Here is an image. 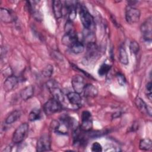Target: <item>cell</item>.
<instances>
[{"instance_id": "cell-1", "label": "cell", "mask_w": 152, "mask_h": 152, "mask_svg": "<svg viewBox=\"0 0 152 152\" xmlns=\"http://www.w3.org/2000/svg\"><path fill=\"white\" fill-rule=\"evenodd\" d=\"M29 125L27 123H23L20 125L14 131L12 141L15 144H18L24 141L28 134Z\"/></svg>"}, {"instance_id": "cell-2", "label": "cell", "mask_w": 152, "mask_h": 152, "mask_svg": "<svg viewBox=\"0 0 152 152\" xmlns=\"http://www.w3.org/2000/svg\"><path fill=\"white\" fill-rule=\"evenodd\" d=\"M141 16L140 11L133 7L128 5L125 8V19L126 22L129 24H133L139 21Z\"/></svg>"}, {"instance_id": "cell-3", "label": "cell", "mask_w": 152, "mask_h": 152, "mask_svg": "<svg viewBox=\"0 0 152 152\" xmlns=\"http://www.w3.org/2000/svg\"><path fill=\"white\" fill-rule=\"evenodd\" d=\"M81 22L86 29L90 30L94 24V18L88 10L84 7L82 6L80 8L79 12Z\"/></svg>"}, {"instance_id": "cell-4", "label": "cell", "mask_w": 152, "mask_h": 152, "mask_svg": "<svg viewBox=\"0 0 152 152\" xmlns=\"http://www.w3.org/2000/svg\"><path fill=\"white\" fill-rule=\"evenodd\" d=\"M43 109L46 115H50L59 112L62 109V104L58 100L52 98L44 104Z\"/></svg>"}, {"instance_id": "cell-5", "label": "cell", "mask_w": 152, "mask_h": 152, "mask_svg": "<svg viewBox=\"0 0 152 152\" xmlns=\"http://www.w3.org/2000/svg\"><path fill=\"white\" fill-rule=\"evenodd\" d=\"M142 36L144 40L150 42L152 38V20L150 17L142 23L140 27Z\"/></svg>"}, {"instance_id": "cell-6", "label": "cell", "mask_w": 152, "mask_h": 152, "mask_svg": "<svg viewBox=\"0 0 152 152\" xmlns=\"http://www.w3.org/2000/svg\"><path fill=\"white\" fill-rule=\"evenodd\" d=\"M93 128V119L91 113L88 110H84L81 114V122L80 129L83 132L90 131Z\"/></svg>"}, {"instance_id": "cell-7", "label": "cell", "mask_w": 152, "mask_h": 152, "mask_svg": "<svg viewBox=\"0 0 152 152\" xmlns=\"http://www.w3.org/2000/svg\"><path fill=\"white\" fill-rule=\"evenodd\" d=\"M47 87L52 96V98L62 103L64 100V95L61 88L53 80H50L47 83Z\"/></svg>"}, {"instance_id": "cell-8", "label": "cell", "mask_w": 152, "mask_h": 152, "mask_svg": "<svg viewBox=\"0 0 152 152\" xmlns=\"http://www.w3.org/2000/svg\"><path fill=\"white\" fill-rule=\"evenodd\" d=\"M51 141L49 134H44L38 139L36 144V150L39 152L48 151L50 150Z\"/></svg>"}, {"instance_id": "cell-9", "label": "cell", "mask_w": 152, "mask_h": 152, "mask_svg": "<svg viewBox=\"0 0 152 152\" xmlns=\"http://www.w3.org/2000/svg\"><path fill=\"white\" fill-rule=\"evenodd\" d=\"M71 84L74 91L79 94L83 92L86 85L84 78L80 75H75L73 76L71 80Z\"/></svg>"}, {"instance_id": "cell-10", "label": "cell", "mask_w": 152, "mask_h": 152, "mask_svg": "<svg viewBox=\"0 0 152 152\" xmlns=\"http://www.w3.org/2000/svg\"><path fill=\"white\" fill-rule=\"evenodd\" d=\"M78 40V37L75 31L66 32L62 38V43L69 48Z\"/></svg>"}, {"instance_id": "cell-11", "label": "cell", "mask_w": 152, "mask_h": 152, "mask_svg": "<svg viewBox=\"0 0 152 152\" xmlns=\"http://www.w3.org/2000/svg\"><path fill=\"white\" fill-rule=\"evenodd\" d=\"M19 80L15 75L8 76L4 83V89L5 91H10L18 84Z\"/></svg>"}, {"instance_id": "cell-12", "label": "cell", "mask_w": 152, "mask_h": 152, "mask_svg": "<svg viewBox=\"0 0 152 152\" xmlns=\"http://www.w3.org/2000/svg\"><path fill=\"white\" fill-rule=\"evenodd\" d=\"M135 103L139 110L142 113H147L150 116H151V107L148 106L141 98L139 97H136L135 99Z\"/></svg>"}, {"instance_id": "cell-13", "label": "cell", "mask_w": 152, "mask_h": 152, "mask_svg": "<svg viewBox=\"0 0 152 152\" xmlns=\"http://www.w3.org/2000/svg\"><path fill=\"white\" fill-rule=\"evenodd\" d=\"M67 99L69 102L78 107H80L82 104V100L81 96L77 92H69L66 94Z\"/></svg>"}, {"instance_id": "cell-14", "label": "cell", "mask_w": 152, "mask_h": 152, "mask_svg": "<svg viewBox=\"0 0 152 152\" xmlns=\"http://www.w3.org/2000/svg\"><path fill=\"white\" fill-rule=\"evenodd\" d=\"M0 18L2 21L6 23H11L14 19L13 14L10 10L2 8L0 10Z\"/></svg>"}, {"instance_id": "cell-15", "label": "cell", "mask_w": 152, "mask_h": 152, "mask_svg": "<svg viewBox=\"0 0 152 152\" xmlns=\"http://www.w3.org/2000/svg\"><path fill=\"white\" fill-rule=\"evenodd\" d=\"M83 92L86 97H95L98 94L97 88L91 84H86Z\"/></svg>"}, {"instance_id": "cell-16", "label": "cell", "mask_w": 152, "mask_h": 152, "mask_svg": "<svg viewBox=\"0 0 152 152\" xmlns=\"http://www.w3.org/2000/svg\"><path fill=\"white\" fill-rule=\"evenodd\" d=\"M52 8L55 18L59 19L62 16V4L59 0L52 2Z\"/></svg>"}, {"instance_id": "cell-17", "label": "cell", "mask_w": 152, "mask_h": 152, "mask_svg": "<svg viewBox=\"0 0 152 152\" xmlns=\"http://www.w3.org/2000/svg\"><path fill=\"white\" fill-rule=\"evenodd\" d=\"M66 7L68 12V15H69V20L73 21L77 15V8L76 5L74 4V2L73 1H66Z\"/></svg>"}, {"instance_id": "cell-18", "label": "cell", "mask_w": 152, "mask_h": 152, "mask_svg": "<svg viewBox=\"0 0 152 152\" xmlns=\"http://www.w3.org/2000/svg\"><path fill=\"white\" fill-rule=\"evenodd\" d=\"M34 94V88L32 86H28L21 90L20 96L23 100H27L31 98Z\"/></svg>"}, {"instance_id": "cell-19", "label": "cell", "mask_w": 152, "mask_h": 152, "mask_svg": "<svg viewBox=\"0 0 152 152\" xmlns=\"http://www.w3.org/2000/svg\"><path fill=\"white\" fill-rule=\"evenodd\" d=\"M21 112L18 110H14L10 113L8 116L6 118L5 122L6 124L10 125L12 124V123L17 121L21 116Z\"/></svg>"}, {"instance_id": "cell-20", "label": "cell", "mask_w": 152, "mask_h": 152, "mask_svg": "<svg viewBox=\"0 0 152 152\" xmlns=\"http://www.w3.org/2000/svg\"><path fill=\"white\" fill-rule=\"evenodd\" d=\"M119 59L121 64L127 65L129 62L128 54L124 46L122 45L119 48Z\"/></svg>"}, {"instance_id": "cell-21", "label": "cell", "mask_w": 152, "mask_h": 152, "mask_svg": "<svg viewBox=\"0 0 152 152\" xmlns=\"http://www.w3.org/2000/svg\"><path fill=\"white\" fill-rule=\"evenodd\" d=\"M139 148L141 150L143 151H150L152 149V142L151 140L148 138L142 139L140 141L139 144Z\"/></svg>"}, {"instance_id": "cell-22", "label": "cell", "mask_w": 152, "mask_h": 152, "mask_svg": "<svg viewBox=\"0 0 152 152\" xmlns=\"http://www.w3.org/2000/svg\"><path fill=\"white\" fill-rule=\"evenodd\" d=\"M69 48L74 53L79 54L84 50V45L82 42L78 40Z\"/></svg>"}, {"instance_id": "cell-23", "label": "cell", "mask_w": 152, "mask_h": 152, "mask_svg": "<svg viewBox=\"0 0 152 152\" xmlns=\"http://www.w3.org/2000/svg\"><path fill=\"white\" fill-rule=\"evenodd\" d=\"M41 117V112L39 109L34 108L31 110L28 115V120L30 121H35L40 119Z\"/></svg>"}, {"instance_id": "cell-24", "label": "cell", "mask_w": 152, "mask_h": 152, "mask_svg": "<svg viewBox=\"0 0 152 152\" xmlns=\"http://www.w3.org/2000/svg\"><path fill=\"white\" fill-rule=\"evenodd\" d=\"M110 68H111V65L106 63H103L99 67L98 69V74L100 76H104L109 72Z\"/></svg>"}, {"instance_id": "cell-25", "label": "cell", "mask_w": 152, "mask_h": 152, "mask_svg": "<svg viewBox=\"0 0 152 152\" xmlns=\"http://www.w3.org/2000/svg\"><path fill=\"white\" fill-rule=\"evenodd\" d=\"M84 39L85 41L87 42V44L88 43H94V36L91 31L90 30H87L86 29V33H84Z\"/></svg>"}, {"instance_id": "cell-26", "label": "cell", "mask_w": 152, "mask_h": 152, "mask_svg": "<svg viewBox=\"0 0 152 152\" xmlns=\"http://www.w3.org/2000/svg\"><path fill=\"white\" fill-rule=\"evenodd\" d=\"M129 49L131 53L133 54H137L139 52L140 46L136 41H132L129 44Z\"/></svg>"}, {"instance_id": "cell-27", "label": "cell", "mask_w": 152, "mask_h": 152, "mask_svg": "<svg viewBox=\"0 0 152 152\" xmlns=\"http://www.w3.org/2000/svg\"><path fill=\"white\" fill-rule=\"evenodd\" d=\"M53 74V66L51 65H48L45 66L42 70V74L45 77H49Z\"/></svg>"}, {"instance_id": "cell-28", "label": "cell", "mask_w": 152, "mask_h": 152, "mask_svg": "<svg viewBox=\"0 0 152 152\" xmlns=\"http://www.w3.org/2000/svg\"><path fill=\"white\" fill-rule=\"evenodd\" d=\"M116 78L118 80V83L121 86H124L126 83V78L125 76L121 74V73H118L116 74Z\"/></svg>"}, {"instance_id": "cell-29", "label": "cell", "mask_w": 152, "mask_h": 152, "mask_svg": "<svg viewBox=\"0 0 152 152\" xmlns=\"http://www.w3.org/2000/svg\"><path fill=\"white\" fill-rule=\"evenodd\" d=\"M152 87V84L151 82H148L146 86H145V93H146V95L148 97V99L151 101V88Z\"/></svg>"}, {"instance_id": "cell-30", "label": "cell", "mask_w": 152, "mask_h": 152, "mask_svg": "<svg viewBox=\"0 0 152 152\" xmlns=\"http://www.w3.org/2000/svg\"><path fill=\"white\" fill-rule=\"evenodd\" d=\"M91 150L94 152H100L102 151V147L100 143L98 142H95L91 145Z\"/></svg>"}]
</instances>
